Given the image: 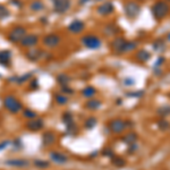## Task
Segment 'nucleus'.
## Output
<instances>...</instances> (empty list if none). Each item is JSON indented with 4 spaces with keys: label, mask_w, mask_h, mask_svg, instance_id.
Listing matches in <instances>:
<instances>
[{
    "label": "nucleus",
    "mask_w": 170,
    "mask_h": 170,
    "mask_svg": "<svg viewBox=\"0 0 170 170\" xmlns=\"http://www.w3.org/2000/svg\"><path fill=\"white\" fill-rule=\"evenodd\" d=\"M143 94H144L143 91H138V92H134V93H127L126 95L132 97V98H141V97H143Z\"/></svg>",
    "instance_id": "obj_34"
},
{
    "label": "nucleus",
    "mask_w": 170,
    "mask_h": 170,
    "mask_svg": "<svg viewBox=\"0 0 170 170\" xmlns=\"http://www.w3.org/2000/svg\"><path fill=\"white\" fill-rule=\"evenodd\" d=\"M34 165L39 168H47L49 166V163L47 161H41V160H36V161L34 162Z\"/></svg>",
    "instance_id": "obj_33"
},
{
    "label": "nucleus",
    "mask_w": 170,
    "mask_h": 170,
    "mask_svg": "<svg viewBox=\"0 0 170 170\" xmlns=\"http://www.w3.org/2000/svg\"><path fill=\"white\" fill-rule=\"evenodd\" d=\"M97 125V119L95 118H89L86 121H85V127L87 128V129H91V128H93L94 126Z\"/></svg>",
    "instance_id": "obj_31"
},
{
    "label": "nucleus",
    "mask_w": 170,
    "mask_h": 170,
    "mask_svg": "<svg viewBox=\"0 0 170 170\" xmlns=\"http://www.w3.org/2000/svg\"><path fill=\"white\" fill-rule=\"evenodd\" d=\"M31 8L32 10L34 12H39V10H41L43 8V5L41 1H33L32 4H31Z\"/></svg>",
    "instance_id": "obj_30"
},
{
    "label": "nucleus",
    "mask_w": 170,
    "mask_h": 170,
    "mask_svg": "<svg viewBox=\"0 0 170 170\" xmlns=\"http://www.w3.org/2000/svg\"><path fill=\"white\" fill-rule=\"evenodd\" d=\"M26 127L29 128L32 132H35V131H39L43 127V121L42 119H32L29 123L26 124Z\"/></svg>",
    "instance_id": "obj_13"
},
{
    "label": "nucleus",
    "mask_w": 170,
    "mask_h": 170,
    "mask_svg": "<svg viewBox=\"0 0 170 170\" xmlns=\"http://www.w3.org/2000/svg\"><path fill=\"white\" fill-rule=\"evenodd\" d=\"M84 26L85 25H84V23H83V22L76 19V21H73L72 23L69 24V26H68V30L70 31L72 33L78 34L84 30Z\"/></svg>",
    "instance_id": "obj_11"
},
{
    "label": "nucleus",
    "mask_w": 170,
    "mask_h": 170,
    "mask_svg": "<svg viewBox=\"0 0 170 170\" xmlns=\"http://www.w3.org/2000/svg\"><path fill=\"white\" fill-rule=\"evenodd\" d=\"M6 165L12 167H16V168H24V167L29 166V162L26 161V160H22V159H13V160L6 161Z\"/></svg>",
    "instance_id": "obj_15"
},
{
    "label": "nucleus",
    "mask_w": 170,
    "mask_h": 170,
    "mask_svg": "<svg viewBox=\"0 0 170 170\" xmlns=\"http://www.w3.org/2000/svg\"><path fill=\"white\" fill-rule=\"evenodd\" d=\"M137 46H138V44H137V42H135V41H126L125 47H124V50H123V53H126V52L135 50L136 48H137Z\"/></svg>",
    "instance_id": "obj_23"
},
{
    "label": "nucleus",
    "mask_w": 170,
    "mask_h": 170,
    "mask_svg": "<svg viewBox=\"0 0 170 170\" xmlns=\"http://www.w3.org/2000/svg\"><path fill=\"white\" fill-rule=\"evenodd\" d=\"M0 65L2 66H8L10 65V51L4 50L0 51Z\"/></svg>",
    "instance_id": "obj_16"
},
{
    "label": "nucleus",
    "mask_w": 170,
    "mask_h": 170,
    "mask_svg": "<svg viewBox=\"0 0 170 170\" xmlns=\"http://www.w3.org/2000/svg\"><path fill=\"white\" fill-rule=\"evenodd\" d=\"M87 1H89V0H81V1H80V2H81V4H83V5H84L85 2H87Z\"/></svg>",
    "instance_id": "obj_43"
},
{
    "label": "nucleus",
    "mask_w": 170,
    "mask_h": 170,
    "mask_svg": "<svg viewBox=\"0 0 170 170\" xmlns=\"http://www.w3.org/2000/svg\"><path fill=\"white\" fill-rule=\"evenodd\" d=\"M118 27L114 24H109V25L106 26V29H104V34L108 35V36H112V35H116V34L118 33Z\"/></svg>",
    "instance_id": "obj_21"
},
{
    "label": "nucleus",
    "mask_w": 170,
    "mask_h": 170,
    "mask_svg": "<svg viewBox=\"0 0 170 170\" xmlns=\"http://www.w3.org/2000/svg\"><path fill=\"white\" fill-rule=\"evenodd\" d=\"M82 43H83V46L86 47L87 49H92V50H95V49H99V48L101 47V40L98 38V36H95V35H85L82 38Z\"/></svg>",
    "instance_id": "obj_4"
},
{
    "label": "nucleus",
    "mask_w": 170,
    "mask_h": 170,
    "mask_svg": "<svg viewBox=\"0 0 170 170\" xmlns=\"http://www.w3.org/2000/svg\"><path fill=\"white\" fill-rule=\"evenodd\" d=\"M31 87H32V89H35V87L38 89V82H36V81H34L33 83H32V86H31Z\"/></svg>",
    "instance_id": "obj_42"
},
{
    "label": "nucleus",
    "mask_w": 170,
    "mask_h": 170,
    "mask_svg": "<svg viewBox=\"0 0 170 170\" xmlns=\"http://www.w3.org/2000/svg\"><path fill=\"white\" fill-rule=\"evenodd\" d=\"M56 100H57V102H58L59 104H65V103L67 102V98H66L65 95H63V94H58V95L56 97Z\"/></svg>",
    "instance_id": "obj_32"
},
{
    "label": "nucleus",
    "mask_w": 170,
    "mask_h": 170,
    "mask_svg": "<svg viewBox=\"0 0 170 170\" xmlns=\"http://www.w3.org/2000/svg\"><path fill=\"white\" fill-rule=\"evenodd\" d=\"M24 116H25V117H27V118H35V117H36V114H35V112H33L32 110H25V112H24Z\"/></svg>",
    "instance_id": "obj_36"
},
{
    "label": "nucleus",
    "mask_w": 170,
    "mask_h": 170,
    "mask_svg": "<svg viewBox=\"0 0 170 170\" xmlns=\"http://www.w3.org/2000/svg\"><path fill=\"white\" fill-rule=\"evenodd\" d=\"M135 151H137V145L135 144V143H133V144H131V148H129V150H128V153H134Z\"/></svg>",
    "instance_id": "obj_39"
},
{
    "label": "nucleus",
    "mask_w": 170,
    "mask_h": 170,
    "mask_svg": "<svg viewBox=\"0 0 170 170\" xmlns=\"http://www.w3.org/2000/svg\"><path fill=\"white\" fill-rule=\"evenodd\" d=\"M95 93H97V91H95V89L92 87V86H87V87H85V89L82 91V94L84 95L85 98H92Z\"/></svg>",
    "instance_id": "obj_25"
},
{
    "label": "nucleus",
    "mask_w": 170,
    "mask_h": 170,
    "mask_svg": "<svg viewBox=\"0 0 170 170\" xmlns=\"http://www.w3.org/2000/svg\"><path fill=\"white\" fill-rule=\"evenodd\" d=\"M58 81H59L63 85H66V83L69 81V78L66 77V75H60V76L58 77Z\"/></svg>",
    "instance_id": "obj_37"
},
{
    "label": "nucleus",
    "mask_w": 170,
    "mask_h": 170,
    "mask_svg": "<svg viewBox=\"0 0 170 170\" xmlns=\"http://www.w3.org/2000/svg\"><path fill=\"white\" fill-rule=\"evenodd\" d=\"M109 127H110V129L114 133L120 134V133H123L124 131H125V128H126V123H124L123 120H120V119H115V120H112V121L109 124Z\"/></svg>",
    "instance_id": "obj_8"
},
{
    "label": "nucleus",
    "mask_w": 170,
    "mask_h": 170,
    "mask_svg": "<svg viewBox=\"0 0 170 170\" xmlns=\"http://www.w3.org/2000/svg\"><path fill=\"white\" fill-rule=\"evenodd\" d=\"M150 58H151V53L145 49H141L136 52V59L140 63H146L150 60Z\"/></svg>",
    "instance_id": "obj_14"
},
{
    "label": "nucleus",
    "mask_w": 170,
    "mask_h": 170,
    "mask_svg": "<svg viewBox=\"0 0 170 170\" xmlns=\"http://www.w3.org/2000/svg\"><path fill=\"white\" fill-rule=\"evenodd\" d=\"M166 61V59H165V57H159L158 58V60L155 61V64H154V68H160V66H161L163 63Z\"/></svg>",
    "instance_id": "obj_35"
},
{
    "label": "nucleus",
    "mask_w": 170,
    "mask_h": 170,
    "mask_svg": "<svg viewBox=\"0 0 170 170\" xmlns=\"http://www.w3.org/2000/svg\"><path fill=\"white\" fill-rule=\"evenodd\" d=\"M8 16H9V10L6 8V6L0 5V19L6 18V17H8Z\"/></svg>",
    "instance_id": "obj_29"
},
{
    "label": "nucleus",
    "mask_w": 170,
    "mask_h": 170,
    "mask_svg": "<svg viewBox=\"0 0 170 170\" xmlns=\"http://www.w3.org/2000/svg\"><path fill=\"white\" fill-rule=\"evenodd\" d=\"M157 125H158V128H159L160 131H167V129L170 127L169 121H167L166 119H160V120L158 121Z\"/></svg>",
    "instance_id": "obj_27"
},
{
    "label": "nucleus",
    "mask_w": 170,
    "mask_h": 170,
    "mask_svg": "<svg viewBox=\"0 0 170 170\" xmlns=\"http://www.w3.org/2000/svg\"><path fill=\"white\" fill-rule=\"evenodd\" d=\"M158 115L162 116V117H167L170 115V106L169 104H165V106L160 107L158 109Z\"/></svg>",
    "instance_id": "obj_24"
},
{
    "label": "nucleus",
    "mask_w": 170,
    "mask_h": 170,
    "mask_svg": "<svg viewBox=\"0 0 170 170\" xmlns=\"http://www.w3.org/2000/svg\"><path fill=\"white\" fill-rule=\"evenodd\" d=\"M103 155H108V157H114V151L111 149H104V151L102 152Z\"/></svg>",
    "instance_id": "obj_38"
},
{
    "label": "nucleus",
    "mask_w": 170,
    "mask_h": 170,
    "mask_svg": "<svg viewBox=\"0 0 170 170\" xmlns=\"http://www.w3.org/2000/svg\"><path fill=\"white\" fill-rule=\"evenodd\" d=\"M55 141H56V136L53 135L52 133L48 132L43 135V143H44L46 145L53 144V143H55Z\"/></svg>",
    "instance_id": "obj_22"
},
{
    "label": "nucleus",
    "mask_w": 170,
    "mask_h": 170,
    "mask_svg": "<svg viewBox=\"0 0 170 170\" xmlns=\"http://www.w3.org/2000/svg\"><path fill=\"white\" fill-rule=\"evenodd\" d=\"M152 47L154 51H157V52H162V51H165V49H166V43H165V41H163L162 39H158V40L154 41V43L152 44Z\"/></svg>",
    "instance_id": "obj_19"
},
{
    "label": "nucleus",
    "mask_w": 170,
    "mask_h": 170,
    "mask_svg": "<svg viewBox=\"0 0 170 170\" xmlns=\"http://www.w3.org/2000/svg\"><path fill=\"white\" fill-rule=\"evenodd\" d=\"M59 42H60V38L58 35H56V34H49L43 40V43L47 47H50V48L57 47L59 44Z\"/></svg>",
    "instance_id": "obj_9"
},
{
    "label": "nucleus",
    "mask_w": 170,
    "mask_h": 170,
    "mask_svg": "<svg viewBox=\"0 0 170 170\" xmlns=\"http://www.w3.org/2000/svg\"><path fill=\"white\" fill-rule=\"evenodd\" d=\"M69 7H70V1L69 0H55L53 8H55V10L57 13L59 14L66 13Z\"/></svg>",
    "instance_id": "obj_7"
},
{
    "label": "nucleus",
    "mask_w": 170,
    "mask_h": 170,
    "mask_svg": "<svg viewBox=\"0 0 170 170\" xmlns=\"http://www.w3.org/2000/svg\"><path fill=\"white\" fill-rule=\"evenodd\" d=\"M38 43V36L36 35H34V34H30V35H27V36H24V39L21 41V44L23 47H32L34 44H36Z\"/></svg>",
    "instance_id": "obj_12"
},
{
    "label": "nucleus",
    "mask_w": 170,
    "mask_h": 170,
    "mask_svg": "<svg viewBox=\"0 0 170 170\" xmlns=\"http://www.w3.org/2000/svg\"><path fill=\"white\" fill-rule=\"evenodd\" d=\"M125 8V14L129 19H134L140 15L141 13V6L136 1H128L124 6Z\"/></svg>",
    "instance_id": "obj_3"
},
{
    "label": "nucleus",
    "mask_w": 170,
    "mask_h": 170,
    "mask_svg": "<svg viewBox=\"0 0 170 170\" xmlns=\"http://www.w3.org/2000/svg\"><path fill=\"white\" fill-rule=\"evenodd\" d=\"M152 15L155 21H162L170 13V5L166 0H158L151 8Z\"/></svg>",
    "instance_id": "obj_1"
},
{
    "label": "nucleus",
    "mask_w": 170,
    "mask_h": 170,
    "mask_svg": "<svg viewBox=\"0 0 170 170\" xmlns=\"http://www.w3.org/2000/svg\"><path fill=\"white\" fill-rule=\"evenodd\" d=\"M125 84L127 85V86H132L133 84H134V80H132V78H126L125 80Z\"/></svg>",
    "instance_id": "obj_40"
},
{
    "label": "nucleus",
    "mask_w": 170,
    "mask_h": 170,
    "mask_svg": "<svg viewBox=\"0 0 170 170\" xmlns=\"http://www.w3.org/2000/svg\"><path fill=\"white\" fill-rule=\"evenodd\" d=\"M50 157H51V159L55 162H57V163H65V162L68 160V158L66 157L65 154L59 153V152H51Z\"/></svg>",
    "instance_id": "obj_18"
},
{
    "label": "nucleus",
    "mask_w": 170,
    "mask_h": 170,
    "mask_svg": "<svg viewBox=\"0 0 170 170\" xmlns=\"http://www.w3.org/2000/svg\"><path fill=\"white\" fill-rule=\"evenodd\" d=\"M114 10H115V6H114V4L111 1H106L104 4L100 5L97 8L98 14L101 15V16H108V15L114 13Z\"/></svg>",
    "instance_id": "obj_6"
},
{
    "label": "nucleus",
    "mask_w": 170,
    "mask_h": 170,
    "mask_svg": "<svg viewBox=\"0 0 170 170\" xmlns=\"http://www.w3.org/2000/svg\"><path fill=\"white\" fill-rule=\"evenodd\" d=\"M136 140H137V134H136V133H134V132L128 133L127 135L124 136V137H123V142H124V143H126V144H128V145H131V144H133V143H135Z\"/></svg>",
    "instance_id": "obj_20"
},
{
    "label": "nucleus",
    "mask_w": 170,
    "mask_h": 170,
    "mask_svg": "<svg viewBox=\"0 0 170 170\" xmlns=\"http://www.w3.org/2000/svg\"><path fill=\"white\" fill-rule=\"evenodd\" d=\"M140 1H143V0H140Z\"/></svg>",
    "instance_id": "obj_45"
},
{
    "label": "nucleus",
    "mask_w": 170,
    "mask_h": 170,
    "mask_svg": "<svg viewBox=\"0 0 170 170\" xmlns=\"http://www.w3.org/2000/svg\"><path fill=\"white\" fill-rule=\"evenodd\" d=\"M4 106L12 114H17L22 110V103L13 95H8L4 99Z\"/></svg>",
    "instance_id": "obj_2"
},
{
    "label": "nucleus",
    "mask_w": 170,
    "mask_h": 170,
    "mask_svg": "<svg viewBox=\"0 0 170 170\" xmlns=\"http://www.w3.org/2000/svg\"><path fill=\"white\" fill-rule=\"evenodd\" d=\"M167 39H168V41H169V42H170V33L168 34V35H167Z\"/></svg>",
    "instance_id": "obj_44"
},
{
    "label": "nucleus",
    "mask_w": 170,
    "mask_h": 170,
    "mask_svg": "<svg viewBox=\"0 0 170 170\" xmlns=\"http://www.w3.org/2000/svg\"><path fill=\"white\" fill-rule=\"evenodd\" d=\"M101 107V102L99 100H90L87 103H86V108L87 109H91V110H95V109H99Z\"/></svg>",
    "instance_id": "obj_26"
},
{
    "label": "nucleus",
    "mask_w": 170,
    "mask_h": 170,
    "mask_svg": "<svg viewBox=\"0 0 170 170\" xmlns=\"http://www.w3.org/2000/svg\"><path fill=\"white\" fill-rule=\"evenodd\" d=\"M127 40H125L123 38H117L115 39L112 43H111V47L114 49L115 52L117 53H123V50H124V47H125V43H126Z\"/></svg>",
    "instance_id": "obj_10"
},
{
    "label": "nucleus",
    "mask_w": 170,
    "mask_h": 170,
    "mask_svg": "<svg viewBox=\"0 0 170 170\" xmlns=\"http://www.w3.org/2000/svg\"><path fill=\"white\" fill-rule=\"evenodd\" d=\"M41 50L40 49H30V50L26 52V57L32 61L38 60L39 58H41Z\"/></svg>",
    "instance_id": "obj_17"
},
{
    "label": "nucleus",
    "mask_w": 170,
    "mask_h": 170,
    "mask_svg": "<svg viewBox=\"0 0 170 170\" xmlns=\"http://www.w3.org/2000/svg\"><path fill=\"white\" fill-rule=\"evenodd\" d=\"M112 163H114L116 167L121 168V167H124L125 165H126V161L124 160L123 158H120V157H114L112 158Z\"/></svg>",
    "instance_id": "obj_28"
},
{
    "label": "nucleus",
    "mask_w": 170,
    "mask_h": 170,
    "mask_svg": "<svg viewBox=\"0 0 170 170\" xmlns=\"http://www.w3.org/2000/svg\"><path fill=\"white\" fill-rule=\"evenodd\" d=\"M9 143H10L9 141H5V142H2V143L0 144V150H4V148H6V146L9 144Z\"/></svg>",
    "instance_id": "obj_41"
},
{
    "label": "nucleus",
    "mask_w": 170,
    "mask_h": 170,
    "mask_svg": "<svg viewBox=\"0 0 170 170\" xmlns=\"http://www.w3.org/2000/svg\"><path fill=\"white\" fill-rule=\"evenodd\" d=\"M26 34V30L22 26H17V27H14L13 30L9 32L8 34V40L10 42H21L22 40L24 39Z\"/></svg>",
    "instance_id": "obj_5"
}]
</instances>
